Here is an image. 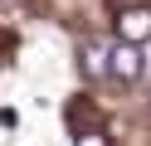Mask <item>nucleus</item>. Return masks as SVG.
Instances as JSON below:
<instances>
[{
    "label": "nucleus",
    "mask_w": 151,
    "mask_h": 146,
    "mask_svg": "<svg viewBox=\"0 0 151 146\" xmlns=\"http://www.w3.org/2000/svg\"><path fill=\"white\" fill-rule=\"evenodd\" d=\"M73 146H112V141H107V136H102V132H83V136H78V141H73Z\"/></svg>",
    "instance_id": "4"
},
{
    "label": "nucleus",
    "mask_w": 151,
    "mask_h": 146,
    "mask_svg": "<svg viewBox=\"0 0 151 146\" xmlns=\"http://www.w3.org/2000/svg\"><path fill=\"white\" fill-rule=\"evenodd\" d=\"M78 63H83L88 78H107V44H83Z\"/></svg>",
    "instance_id": "3"
},
{
    "label": "nucleus",
    "mask_w": 151,
    "mask_h": 146,
    "mask_svg": "<svg viewBox=\"0 0 151 146\" xmlns=\"http://www.w3.org/2000/svg\"><path fill=\"white\" fill-rule=\"evenodd\" d=\"M141 44H132V39H117V44H107V78H122V83H137L141 78Z\"/></svg>",
    "instance_id": "1"
},
{
    "label": "nucleus",
    "mask_w": 151,
    "mask_h": 146,
    "mask_svg": "<svg viewBox=\"0 0 151 146\" xmlns=\"http://www.w3.org/2000/svg\"><path fill=\"white\" fill-rule=\"evenodd\" d=\"M117 39H132V44H146L151 39V5H132L117 15Z\"/></svg>",
    "instance_id": "2"
}]
</instances>
